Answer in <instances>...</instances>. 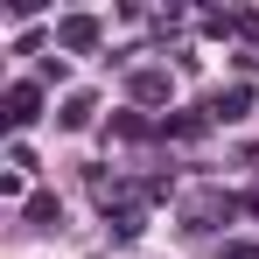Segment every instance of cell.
<instances>
[{
  "label": "cell",
  "mask_w": 259,
  "mask_h": 259,
  "mask_svg": "<svg viewBox=\"0 0 259 259\" xmlns=\"http://www.w3.org/2000/svg\"><path fill=\"white\" fill-rule=\"evenodd\" d=\"M245 210H252V217H259V189H252V196H245Z\"/></svg>",
  "instance_id": "7c38bea8"
},
{
  "label": "cell",
  "mask_w": 259,
  "mask_h": 259,
  "mask_svg": "<svg viewBox=\"0 0 259 259\" xmlns=\"http://www.w3.org/2000/svg\"><path fill=\"white\" fill-rule=\"evenodd\" d=\"M203 112H210V126H231V119H245V112H252V91H245V84L210 91V98H203Z\"/></svg>",
  "instance_id": "277c9868"
},
{
  "label": "cell",
  "mask_w": 259,
  "mask_h": 259,
  "mask_svg": "<svg viewBox=\"0 0 259 259\" xmlns=\"http://www.w3.org/2000/svg\"><path fill=\"white\" fill-rule=\"evenodd\" d=\"M91 112H98V98H91V91H70V98H63V112H56V126H63V133H84Z\"/></svg>",
  "instance_id": "8992f818"
},
{
  "label": "cell",
  "mask_w": 259,
  "mask_h": 259,
  "mask_svg": "<svg viewBox=\"0 0 259 259\" xmlns=\"http://www.w3.org/2000/svg\"><path fill=\"white\" fill-rule=\"evenodd\" d=\"M28 224H35V231H56V224H63V203H56L49 189H35V196H28Z\"/></svg>",
  "instance_id": "9c48e42d"
},
{
  "label": "cell",
  "mask_w": 259,
  "mask_h": 259,
  "mask_svg": "<svg viewBox=\"0 0 259 259\" xmlns=\"http://www.w3.org/2000/svg\"><path fill=\"white\" fill-rule=\"evenodd\" d=\"M161 133H168V140H203V133H210V112H203V105H196V112H175V119H161Z\"/></svg>",
  "instance_id": "52a82bcc"
},
{
  "label": "cell",
  "mask_w": 259,
  "mask_h": 259,
  "mask_svg": "<svg viewBox=\"0 0 259 259\" xmlns=\"http://www.w3.org/2000/svg\"><path fill=\"white\" fill-rule=\"evenodd\" d=\"M98 35H105V21H98V14H63V21H56V49H70V56L98 49Z\"/></svg>",
  "instance_id": "7a4b0ae2"
},
{
  "label": "cell",
  "mask_w": 259,
  "mask_h": 259,
  "mask_svg": "<svg viewBox=\"0 0 259 259\" xmlns=\"http://www.w3.org/2000/svg\"><path fill=\"white\" fill-rule=\"evenodd\" d=\"M35 112H42V84H35V77L7 84V112H0L7 126H14V133H21V126H35Z\"/></svg>",
  "instance_id": "3957f363"
},
{
  "label": "cell",
  "mask_w": 259,
  "mask_h": 259,
  "mask_svg": "<svg viewBox=\"0 0 259 259\" xmlns=\"http://www.w3.org/2000/svg\"><path fill=\"white\" fill-rule=\"evenodd\" d=\"M238 210V196H224V189H203V196H189L182 203V231H210L217 217H231Z\"/></svg>",
  "instance_id": "6da1fadb"
},
{
  "label": "cell",
  "mask_w": 259,
  "mask_h": 259,
  "mask_svg": "<svg viewBox=\"0 0 259 259\" xmlns=\"http://www.w3.org/2000/svg\"><path fill=\"white\" fill-rule=\"evenodd\" d=\"M147 119H140V112H112V140H147Z\"/></svg>",
  "instance_id": "30bf717a"
},
{
  "label": "cell",
  "mask_w": 259,
  "mask_h": 259,
  "mask_svg": "<svg viewBox=\"0 0 259 259\" xmlns=\"http://www.w3.org/2000/svg\"><path fill=\"white\" fill-rule=\"evenodd\" d=\"M126 91H133V105H168V70H133L126 77Z\"/></svg>",
  "instance_id": "5b68a950"
},
{
  "label": "cell",
  "mask_w": 259,
  "mask_h": 259,
  "mask_svg": "<svg viewBox=\"0 0 259 259\" xmlns=\"http://www.w3.org/2000/svg\"><path fill=\"white\" fill-rule=\"evenodd\" d=\"M217 259H259V245H252V238H231V245H224Z\"/></svg>",
  "instance_id": "8fae6325"
},
{
  "label": "cell",
  "mask_w": 259,
  "mask_h": 259,
  "mask_svg": "<svg viewBox=\"0 0 259 259\" xmlns=\"http://www.w3.org/2000/svg\"><path fill=\"white\" fill-rule=\"evenodd\" d=\"M105 224H112V238H140V231H147V203H119Z\"/></svg>",
  "instance_id": "ba28073f"
}]
</instances>
